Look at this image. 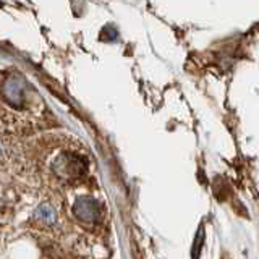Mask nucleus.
I'll use <instances>...</instances> for the list:
<instances>
[{
    "label": "nucleus",
    "mask_w": 259,
    "mask_h": 259,
    "mask_svg": "<svg viewBox=\"0 0 259 259\" xmlns=\"http://www.w3.org/2000/svg\"><path fill=\"white\" fill-rule=\"evenodd\" d=\"M73 212H75V215L83 222H97L101 219L102 210H101L99 202L94 198L83 196L75 202Z\"/></svg>",
    "instance_id": "1"
},
{
    "label": "nucleus",
    "mask_w": 259,
    "mask_h": 259,
    "mask_svg": "<svg viewBox=\"0 0 259 259\" xmlns=\"http://www.w3.org/2000/svg\"><path fill=\"white\" fill-rule=\"evenodd\" d=\"M24 81L23 78L20 76H10L5 79L4 83V88H2V93H4V97L8 104H12L13 107L20 109L23 107V102H24Z\"/></svg>",
    "instance_id": "2"
},
{
    "label": "nucleus",
    "mask_w": 259,
    "mask_h": 259,
    "mask_svg": "<svg viewBox=\"0 0 259 259\" xmlns=\"http://www.w3.org/2000/svg\"><path fill=\"white\" fill-rule=\"evenodd\" d=\"M86 164L84 160L78 157V156H70V154H65L60 156L55 160V170L59 172L62 177H78L84 172Z\"/></svg>",
    "instance_id": "3"
},
{
    "label": "nucleus",
    "mask_w": 259,
    "mask_h": 259,
    "mask_svg": "<svg viewBox=\"0 0 259 259\" xmlns=\"http://www.w3.org/2000/svg\"><path fill=\"white\" fill-rule=\"evenodd\" d=\"M34 217L39 219L40 222H44V224H54L57 221V212H55V209L52 206H49V204H42V206H39L36 209V212H34Z\"/></svg>",
    "instance_id": "4"
}]
</instances>
